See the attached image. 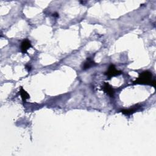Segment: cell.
Here are the masks:
<instances>
[{
    "mask_svg": "<svg viewBox=\"0 0 156 156\" xmlns=\"http://www.w3.org/2000/svg\"><path fill=\"white\" fill-rule=\"evenodd\" d=\"M26 69L28 70V71H29L30 70H31V67L29 66V67H28V66H26Z\"/></svg>",
    "mask_w": 156,
    "mask_h": 156,
    "instance_id": "cell-8",
    "label": "cell"
},
{
    "mask_svg": "<svg viewBox=\"0 0 156 156\" xmlns=\"http://www.w3.org/2000/svg\"><path fill=\"white\" fill-rule=\"evenodd\" d=\"M96 65V63L93 61V60L90 58H87L86 61L83 63L82 66L83 70H87L93 66Z\"/></svg>",
    "mask_w": 156,
    "mask_h": 156,
    "instance_id": "cell-6",
    "label": "cell"
},
{
    "mask_svg": "<svg viewBox=\"0 0 156 156\" xmlns=\"http://www.w3.org/2000/svg\"><path fill=\"white\" fill-rule=\"evenodd\" d=\"M20 94L21 95V99H22V101L23 103H25L26 101V100L29 98V94L22 87L20 89Z\"/></svg>",
    "mask_w": 156,
    "mask_h": 156,
    "instance_id": "cell-7",
    "label": "cell"
},
{
    "mask_svg": "<svg viewBox=\"0 0 156 156\" xmlns=\"http://www.w3.org/2000/svg\"><path fill=\"white\" fill-rule=\"evenodd\" d=\"M102 89L103 90V91L106 94H107L108 95H109V97H111V98L114 97V93H115L114 92V90L112 87L109 84V83L104 82L103 87H102Z\"/></svg>",
    "mask_w": 156,
    "mask_h": 156,
    "instance_id": "cell-3",
    "label": "cell"
},
{
    "mask_svg": "<svg viewBox=\"0 0 156 156\" xmlns=\"http://www.w3.org/2000/svg\"><path fill=\"white\" fill-rule=\"evenodd\" d=\"M140 107H141V106H140L139 105L137 104V105H135L133 107H131L128 109H123L121 111V112L125 115H130L131 114L135 113L136 111H137Z\"/></svg>",
    "mask_w": 156,
    "mask_h": 156,
    "instance_id": "cell-5",
    "label": "cell"
},
{
    "mask_svg": "<svg viewBox=\"0 0 156 156\" xmlns=\"http://www.w3.org/2000/svg\"><path fill=\"white\" fill-rule=\"evenodd\" d=\"M122 72L121 71H119V70H116L115 65L111 64L109 66V69H108V70L105 73V75L107 77H109V78H111L114 77V76L120 75H122Z\"/></svg>",
    "mask_w": 156,
    "mask_h": 156,
    "instance_id": "cell-2",
    "label": "cell"
},
{
    "mask_svg": "<svg viewBox=\"0 0 156 156\" xmlns=\"http://www.w3.org/2000/svg\"><path fill=\"white\" fill-rule=\"evenodd\" d=\"M134 83H137V84L152 86L154 87L155 86V81L154 79H153L152 73L148 71L141 73L139 75V77L136 79Z\"/></svg>",
    "mask_w": 156,
    "mask_h": 156,
    "instance_id": "cell-1",
    "label": "cell"
},
{
    "mask_svg": "<svg viewBox=\"0 0 156 156\" xmlns=\"http://www.w3.org/2000/svg\"><path fill=\"white\" fill-rule=\"evenodd\" d=\"M53 16H54V17H59V14H58L57 13H55V14H53Z\"/></svg>",
    "mask_w": 156,
    "mask_h": 156,
    "instance_id": "cell-9",
    "label": "cell"
},
{
    "mask_svg": "<svg viewBox=\"0 0 156 156\" xmlns=\"http://www.w3.org/2000/svg\"><path fill=\"white\" fill-rule=\"evenodd\" d=\"M32 47L31 43L28 39L24 40L21 44V51L23 54L27 53L28 50Z\"/></svg>",
    "mask_w": 156,
    "mask_h": 156,
    "instance_id": "cell-4",
    "label": "cell"
}]
</instances>
